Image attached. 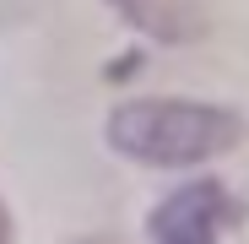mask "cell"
I'll return each instance as SVG.
<instances>
[{
  "label": "cell",
  "mask_w": 249,
  "mask_h": 244,
  "mask_svg": "<svg viewBox=\"0 0 249 244\" xmlns=\"http://www.w3.org/2000/svg\"><path fill=\"white\" fill-rule=\"evenodd\" d=\"M0 244H11V217H6V206H0Z\"/></svg>",
  "instance_id": "3"
},
{
  "label": "cell",
  "mask_w": 249,
  "mask_h": 244,
  "mask_svg": "<svg viewBox=\"0 0 249 244\" xmlns=\"http://www.w3.org/2000/svg\"><path fill=\"white\" fill-rule=\"evenodd\" d=\"M92 244H108V239H92Z\"/></svg>",
  "instance_id": "5"
},
{
  "label": "cell",
  "mask_w": 249,
  "mask_h": 244,
  "mask_svg": "<svg viewBox=\"0 0 249 244\" xmlns=\"http://www.w3.org/2000/svg\"><path fill=\"white\" fill-rule=\"evenodd\" d=\"M114 6H130V11H136V0H114Z\"/></svg>",
  "instance_id": "4"
},
{
  "label": "cell",
  "mask_w": 249,
  "mask_h": 244,
  "mask_svg": "<svg viewBox=\"0 0 249 244\" xmlns=\"http://www.w3.org/2000/svg\"><path fill=\"white\" fill-rule=\"evenodd\" d=\"M244 119L217 103H190V98H136L108 114V147L152 163V169H184L206 163L228 147H238Z\"/></svg>",
  "instance_id": "1"
},
{
  "label": "cell",
  "mask_w": 249,
  "mask_h": 244,
  "mask_svg": "<svg viewBox=\"0 0 249 244\" xmlns=\"http://www.w3.org/2000/svg\"><path fill=\"white\" fill-rule=\"evenodd\" d=\"M228 217H233L228 190L217 179H195V185H179L174 195H162L146 228L157 244H217Z\"/></svg>",
  "instance_id": "2"
}]
</instances>
